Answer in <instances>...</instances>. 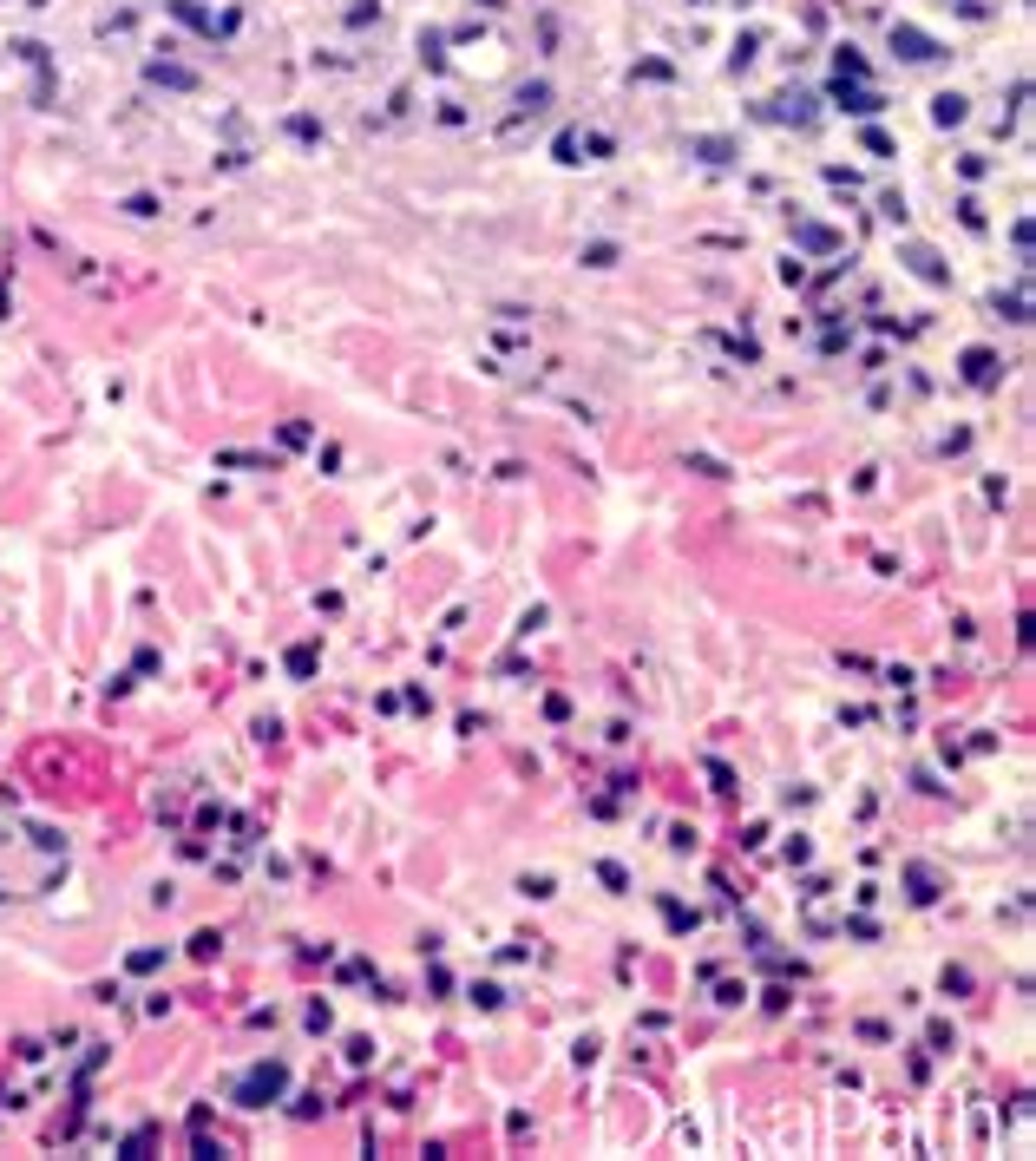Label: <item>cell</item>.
Segmentation results:
<instances>
[{"instance_id": "6da1fadb", "label": "cell", "mask_w": 1036, "mask_h": 1161, "mask_svg": "<svg viewBox=\"0 0 1036 1161\" xmlns=\"http://www.w3.org/2000/svg\"><path fill=\"white\" fill-rule=\"evenodd\" d=\"M283 1089H289V1069H283V1063H257V1069L237 1083V1102H243V1109H269Z\"/></svg>"}, {"instance_id": "7a4b0ae2", "label": "cell", "mask_w": 1036, "mask_h": 1161, "mask_svg": "<svg viewBox=\"0 0 1036 1161\" xmlns=\"http://www.w3.org/2000/svg\"><path fill=\"white\" fill-rule=\"evenodd\" d=\"M892 53H899V60H912V66H925V60H938L944 46H938L932 34H918V26H892Z\"/></svg>"}, {"instance_id": "3957f363", "label": "cell", "mask_w": 1036, "mask_h": 1161, "mask_svg": "<svg viewBox=\"0 0 1036 1161\" xmlns=\"http://www.w3.org/2000/svg\"><path fill=\"white\" fill-rule=\"evenodd\" d=\"M997 368H1003V362H997L991 348H971V354H964V381H971V387H997Z\"/></svg>"}, {"instance_id": "277c9868", "label": "cell", "mask_w": 1036, "mask_h": 1161, "mask_svg": "<svg viewBox=\"0 0 1036 1161\" xmlns=\"http://www.w3.org/2000/svg\"><path fill=\"white\" fill-rule=\"evenodd\" d=\"M905 263H912V276H925V283H944V263H938V250H925V243H905Z\"/></svg>"}, {"instance_id": "5b68a950", "label": "cell", "mask_w": 1036, "mask_h": 1161, "mask_svg": "<svg viewBox=\"0 0 1036 1161\" xmlns=\"http://www.w3.org/2000/svg\"><path fill=\"white\" fill-rule=\"evenodd\" d=\"M833 99H839V105H847V112H853V119H866V112H879V105H886V99H879V92H866V86H847V79H839V92H833Z\"/></svg>"}, {"instance_id": "8992f818", "label": "cell", "mask_w": 1036, "mask_h": 1161, "mask_svg": "<svg viewBox=\"0 0 1036 1161\" xmlns=\"http://www.w3.org/2000/svg\"><path fill=\"white\" fill-rule=\"evenodd\" d=\"M794 243H800V250H820V256H833V250H839V237H833V230H820V224H794Z\"/></svg>"}, {"instance_id": "52a82bcc", "label": "cell", "mask_w": 1036, "mask_h": 1161, "mask_svg": "<svg viewBox=\"0 0 1036 1161\" xmlns=\"http://www.w3.org/2000/svg\"><path fill=\"white\" fill-rule=\"evenodd\" d=\"M932 119H938V125H958V119H964V99H958V92H938V99H932Z\"/></svg>"}, {"instance_id": "ba28073f", "label": "cell", "mask_w": 1036, "mask_h": 1161, "mask_svg": "<svg viewBox=\"0 0 1036 1161\" xmlns=\"http://www.w3.org/2000/svg\"><path fill=\"white\" fill-rule=\"evenodd\" d=\"M151 79H158V86H178V92H184V86H198V79H190L184 66H164V60L151 66Z\"/></svg>"}, {"instance_id": "9c48e42d", "label": "cell", "mask_w": 1036, "mask_h": 1161, "mask_svg": "<svg viewBox=\"0 0 1036 1161\" xmlns=\"http://www.w3.org/2000/svg\"><path fill=\"white\" fill-rule=\"evenodd\" d=\"M695 151H702L709 164H728V158H735V145H728V138H695Z\"/></svg>"}, {"instance_id": "30bf717a", "label": "cell", "mask_w": 1036, "mask_h": 1161, "mask_svg": "<svg viewBox=\"0 0 1036 1161\" xmlns=\"http://www.w3.org/2000/svg\"><path fill=\"white\" fill-rule=\"evenodd\" d=\"M905 879H912V899H918V905H932V899H938V893H932V873H925V866H912Z\"/></svg>"}, {"instance_id": "8fae6325", "label": "cell", "mask_w": 1036, "mask_h": 1161, "mask_svg": "<svg viewBox=\"0 0 1036 1161\" xmlns=\"http://www.w3.org/2000/svg\"><path fill=\"white\" fill-rule=\"evenodd\" d=\"M545 105H551V86H525L518 92V112H545Z\"/></svg>"}]
</instances>
